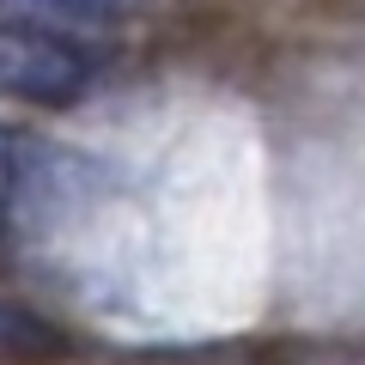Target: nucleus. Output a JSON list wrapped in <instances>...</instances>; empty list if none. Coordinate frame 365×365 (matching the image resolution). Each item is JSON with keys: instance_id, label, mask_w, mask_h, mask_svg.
I'll list each match as a JSON object with an SVG mask.
<instances>
[{"instance_id": "1", "label": "nucleus", "mask_w": 365, "mask_h": 365, "mask_svg": "<svg viewBox=\"0 0 365 365\" xmlns=\"http://www.w3.org/2000/svg\"><path fill=\"white\" fill-rule=\"evenodd\" d=\"M104 73V49L67 43L49 31H31L19 19H0V98H31V104H67Z\"/></svg>"}, {"instance_id": "2", "label": "nucleus", "mask_w": 365, "mask_h": 365, "mask_svg": "<svg viewBox=\"0 0 365 365\" xmlns=\"http://www.w3.org/2000/svg\"><path fill=\"white\" fill-rule=\"evenodd\" d=\"M146 0H0V19H19L31 31H49V37H67V43H98L116 37L122 25L140 19Z\"/></svg>"}, {"instance_id": "3", "label": "nucleus", "mask_w": 365, "mask_h": 365, "mask_svg": "<svg viewBox=\"0 0 365 365\" xmlns=\"http://www.w3.org/2000/svg\"><path fill=\"white\" fill-rule=\"evenodd\" d=\"M31 347H49V323H37L25 304L0 299V353H31Z\"/></svg>"}, {"instance_id": "4", "label": "nucleus", "mask_w": 365, "mask_h": 365, "mask_svg": "<svg viewBox=\"0 0 365 365\" xmlns=\"http://www.w3.org/2000/svg\"><path fill=\"white\" fill-rule=\"evenodd\" d=\"M13 170H19V158H13V128L0 122V213H6V201H13Z\"/></svg>"}]
</instances>
